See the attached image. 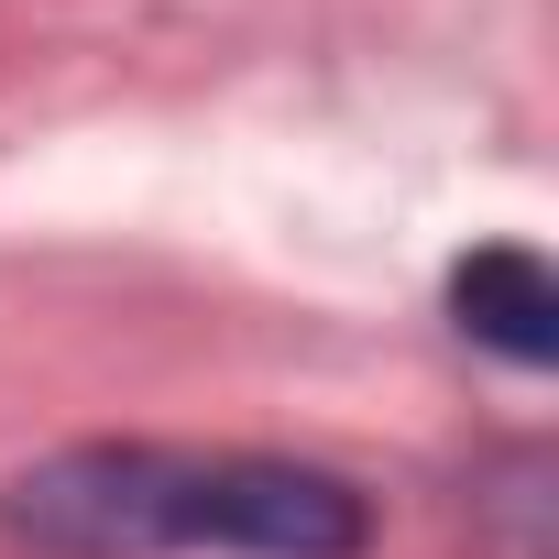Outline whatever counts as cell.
Instances as JSON below:
<instances>
[{"instance_id": "cell-3", "label": "cell", "mask_w": 559, "mask_h": 559, "mask_svg": "<svg viewBox=\"0 0 559 559\" xmlns=\"http://www.w3.org/2000/svg\"><path fill=\"white\" fill-rule=\"evenodd\" d=\"M483 515L515 526L504 559H548V450H537V439H515V450L483 472Z\"/></svg>"}, {"instance_id": "cell-2", "label": "cell", "mask_w": 559, "mask_h": 559, "mask_svg": "<svg viewBox=\"0 0 559 559\" xmlns=\"http://www.w3.org/2000/svg\"><path fill=\"white\" fill-rule=\"evenodd\" d=\"M450 330L515 373H548L559 362V274L537 241H483L450 263Z\"/></svg>"}, {"instance_id": "cell-1", "label": "cell", "mask_w": 559, "mask_h": 559, "mask_svg": "<svg viewBox=\"0 0 559 559\" xmlns=\"http://www.w3.org/2000/svg\"><path fill=\"white\" fill-rule=\"evenodd\" d=\"M0 537L23 559H373L384 515L297 450L78 439L0 483Z\"/></svg>"}]
</instances>
